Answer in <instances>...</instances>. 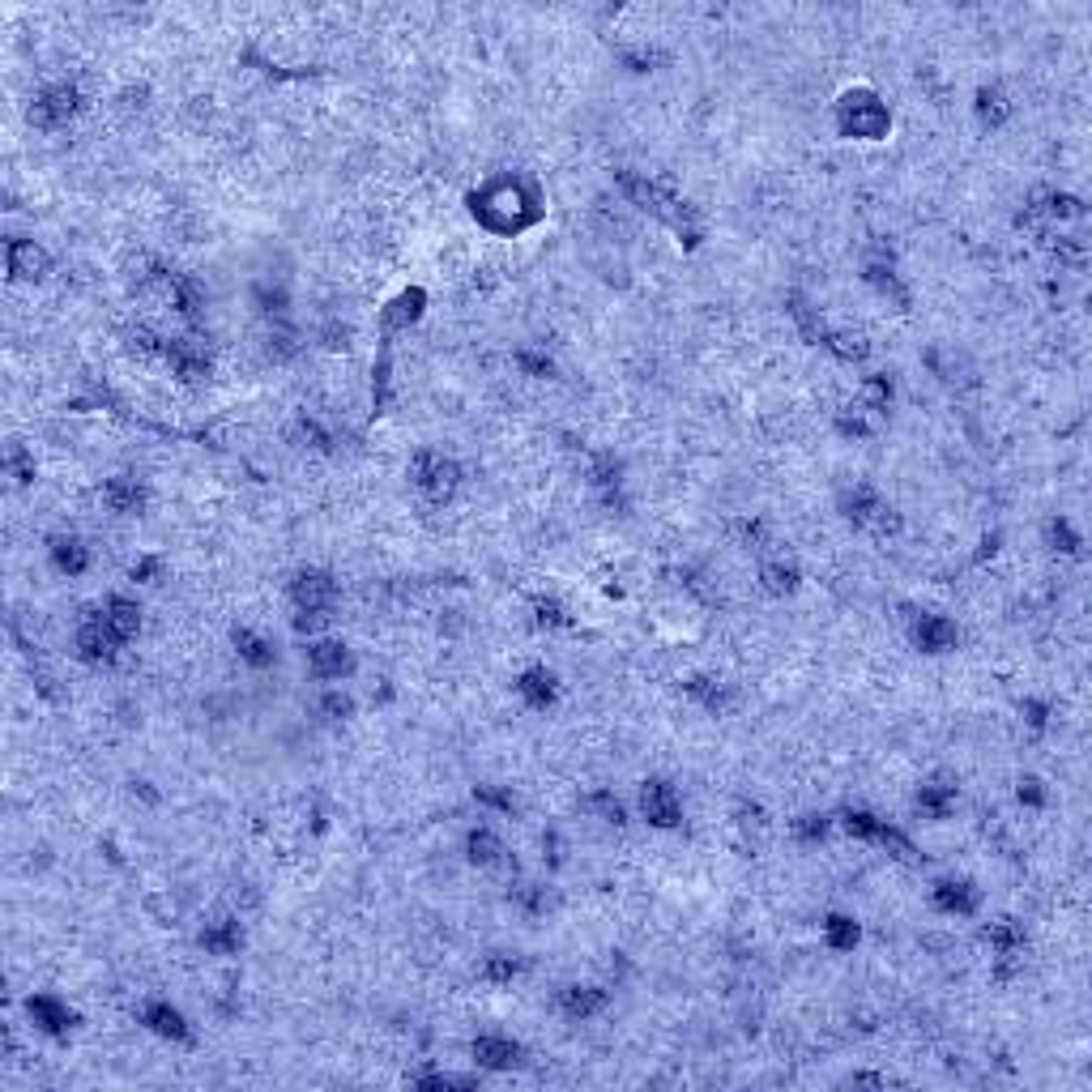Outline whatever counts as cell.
I'll list each match as a JSON object with an SVG mask.
<instances>
[{
	"label": "cell",
	"instance_id": "obj_1",
	"mask_svg": "<svg viewBox=\"0 0 1092 1092\" xmlns=\"http://www.w3.org/2000/svg\"><path fill=\"white\" fill-rule=\"evenodd\" d=\"M470 213L478 218V227L491 235H521L534 222H543V197L538 188L521 175H495L478 193H470Z\"/></svg>",
	"mask_w": 1092,
	"mask_h": 1092
},
{
	"label": "cell",
	"instance_id": "obj_2",
	"mask_svg": "<svg viewBox=\"0 0 1092 1092\" xmlns=\"http://www.w3.org/2000/svg\"><path fill=\"white\" fill-rule=\"evenodd\" d=\"M837 129L841 137H853V141H884L892 132V111L884 107V98L875 90H846L837 103Z\"/></svg>",
	"mask_w": 1092,
	"mask_h": 1092
},
{
	"label": "cell",
	"instance_id": "obj_3",
	"mask_svg": "<svg viewBox=\"0 0 1092 1092\" xmlns=\"http://www.w3.org/2000/svg\"><path fill=\"white\" fill-rule=\"evenodd\" d=\"M290 602H295V627L299 632H317V627L329 619L333 602H337V581L320 568H303L295 581H290Z\"/></svg>",
	"mask_w": 1092,
	"mask_h": 1092
},
{
	"label": "cell",
	"instance_id": "obj_4",
	"mask_svg": "<svg viewBox=\"0 0 1092 1092\" xmlns=\"http://www.w3.org/2000/svg\"><path fill=\"white\" fill-rule=\"evenodd\" d=\"M410 478H414V487H419L427 500H435V504L453 500V491L461 487L457 461L444 457V453H419L410 461Z\"/></svg>",
	"mask_w": 1092,
	"mask_h": 1092
},
{
	"label": "cell",
	"instance_id": "obj_5",
	"mask_svg": "<svg viewBox=\"0 0 1092 1092\" xmlns=\"http://www.w3.org/2000/svg\"><path fill=\"white\" fill-rule=\"evenodd\" d=\"M846 516L853 521V529H866V534H875V538H887V534L900 529L896 508H887L884 495L871 491V487H853L846 495Z\"/></svg>",
	"mask_w": 1092,
	"mask_h": 1092
},
{
	"label": "cell",
	"instance_id": "obj_6",
	"mask_svg": "<svg viewBox=\"0 0 1092 1092\" xmlns=\"http://www.w3.org/2000/svg\"><path fill=\"white\" fill-rule=\"evenodd\" d=\"M82 111V94L77 86H48L35 94L30 103V124H39L43 132H56V129H69V120Z\"/></svg>",
	"mask_w": 1092,
	"mask_h": 1092
},
{
	"label": "cell",
	"instance_id": "obj_7",
	"mask_svg": "<svg viewBox=\"0 0 1092 1092\" xmlns=\"http://www.w3.org/2000/svg\"><path fill=\"white\" fill-rule=\"evenodd\" d=\"M154 286H159V295H163L167 308H171L175 317H184V320H197L201 308H206V290H201L188 274H179V269L154 265Z\"/></svg>",
	"mask_w": 1092,
	"mask_h": 1092
},
{
	"label": "cell",
	"instance_id": "obj_8",
	"mask_svg": "<svg viewBox=\"0 0 1092 1092\" xmlns=\"http://www.w3.org/2000/svg\"><path fill=\"white\" fill-rule=\"evenodd\" d=\"M124 640L111 632V623L103 619V611L86 615L82 623H77V658L90 661V666H107V661H116Z\"/></svg>",
	"mask_w": 1092,
	"mask_h": 1092
},
{
	"label": "cell",
	"instance_id": "obj_9",
	"mask_svg": "<svg viewBox=\"0 0 1092 1092\" xmlns=\"http://www.w3.org/2000/svg\"><path fill=\"white\" fill-rule=\"evenodd\" d=\"M846 832H849V837H858V841H875V846L896 849V858H905V862L918 853L914 841H909L905 832H896L887 819L871 815V810H846Z\"/></svg>",
	"mask_w": 1092,
	"mask_h": 1092
},
{
	"label": "cell",
	"instance_id": "obj_10",
	"mask_svg": "<svg viewBox=\"0 0 1092 1092\" xmlns=\"http://www.w3.org/2000/svg\"><path fill=\"white\" fill-rule=\"evenodd\" d=\"M163 363L171 367V376L184 380V385H201V380L209 376V355H206V346L193 342V337H171V342L163 346Z\"/></svg>",
	"mask_w": 1092,
	"mask_h": 1092
},
{
	"label": "cell",
	"instance_id": "obj_11",
	"mask_svg": "<svg viewBox=\"0 0 1092 1092\" xmlns=\"http://www.w3.org/2000/svg\"><path fill=\"white\" fill-rule=\"evenodd\" d=\"M640 810H645V819L653 828H674L683 819V803H679V794H674L670 781H645V790H640Z\"/></svg>",
	"mask_w": 1092,
	"mask_h": 1092
},
{
	"label": "cell",
	"instance_id": "obj_12",
	"mask_svg": "<svg viewBox=\"0 0 1092 1092\" xmlns=\"http://www.w3.org/2000/svg\"><path fill=\"white\" fill-rule=\"evenodd\" d=\"M351 649L342 645V640H312L308 645V670L317 674L320 683H333L342 679V674H351Z\"/></svg>",
	"mask_w": 1092,
	"mask_h": 1092
},
{
	"label": "cell",
	"instance_id": "obj_13",
	"mask_svg": "<svg viewBox=\"0 0 1092 1092\" xmlns=\"http://www.w3.org/2000/svg\"><path fill=\"white\" fill-rule=\"evenodd\" d=\"M5 265L14 282H35V278L48 274V252L35 240H9L5 244Z\"/></svg>",
	"mask_w": 1092,
	"mask_h": 1092
},
{
	"label": "cell",
	"instance_id": "obj_14",
	"mask_svg": "<svg viewBox=\"0 0 1092 1092\" xmlns=\"http://www.w3.org/2000/svg\"><path fill=\"white\" fill-rule=\"evenodd\" d=\"M930 900L939 914H952V918H969L977 909V887L969 880H939L930 887Z\"/></svg>",
	"mask_w": 1092,
	"mask_h": 1092
},
{
	"label": "cell",
	"instance_id": "obj_15",
	"mask_svg": "<svg viewBox=\"0 0 1092 1092\" xmlns=\"http://www.w3.org/2000/svg\"><path fill=\"white\" fill-rule=\"evenodd\" d=\"M956 640H960V632H956V623L943 619V615H922L914 623V645L922 653H952Z\"/></svg>",
	"mask_w": 1092,
	"mask_h": 1092
},
{
	"label": "cell",
	"instance_id": "obj_16",
	"mask_svg": "<svg viewBox=\"0 0 1092 1092\" xmlns=\"http://www.w3.org/2000/svg\"><path fill=\"white\" fill-rule=\"evenodd\" d=\"M470 1054H474V1063L487 1067V1072H508V1067L521 1063V1045L508 1041V1037H474Z\"/></svg>",
	"mask_w": 1092,
	"mask_h": 1092
},
{
	"label": "cell",
	"instance_id": "obj_17",
	"mask_svg": "<svg viewBox=\"0 0 1092 1092\" xmlns=\"http://www.w3.org/2000/svg\"><path fill=\"white\" fill-rule=\"evenodd\" d=\"M516 692H521V700L529 708H550L559 700V679L546 666H529L521 679H516Z\"/></svg>",
	"mask_w": 1092,
	"mask_h": 1092
},
{
	"label": "cell",
	"instance_id": "obj_18",
	"mask_svg": "<svg viewBox=\"0 0 1092 1092\" xmlns=\"http://www.w3.org/2000/svg\"><path fill=\"white\" fill-rule=\"evenodd\" d=\"M141 1024L150 1033H159V1037H167V1041H188V1020L179 1016L171 1003H163V998H154V1003L141 1007Z\"/></svg>",
	"mask_w": 1092,
	"mask_h": 1092
},
{
	"label": "cell",
	"instance_id": "obj_19",
	"mask_svg": "<svg viewBox=\"0 0 1092 1092\" xmlns=\"http://www.w3.org/2000/svg\"><path fill=\"white\" fill-rule=\"evenodd\" d=\"M26 1011H30V1020L39 1024L43 1033H48V1037H64V1033L73 1029V1011L64 1007V1003H56L52 995H35L26 1003Z\"/></svg>",
	"mask_w": 1092,
	"mask_h": 1092
},
{
	"label": "cell",
	"instance_id": "obj_20",
	"mask_svg": "<svg viewBox=\"0 0 1092 1092\" xmlns=\"http://www.w3.org/2000/svg\"><path fill=\"white\" fill-rule=\"evenodd\" d=\"M602 1007H606V990H598V986H564L559 990V1011H564L568 1020H589V1016H598Z\"/></svg>",
	"mask_w": 1092,
	"mask_h": 1092
},
{
	"label": "cell",
	"instance_id": "obj_21",
	"mask_svg": "<svg viewBox=\"0 0 1092 1092\" xmlns=\"http://www.w3.org/2000/svg\"><path fill=\"white\" fill-rule=\"evenodd\" d=\"M103 504L111 512H120V516H132V512H141L145 508V487L137 478H129V474H120V478H107V487H103Z\"/></svg>",
	"mask_w": 1092,
	"mask_h": 1092
},
{
	"label": "cell",
	"instance_id": "obj_22",
	"mask_svg": "<svg viewBox=\"0 0 1092 1092\" xmlns=\"http://www.w3.org/2000/svg\"><path fill=\"white\" fill-rule=\"evenodd\" d=\"M982 939L990 943V948H995L998 960H1016V956L1024 952V930H1020V922H1016V918H998V922H990V926L982 930Z\"/></svg>",
	"mask_w": 1092,
	"mask_h": 1092
},
{
	"label": "cell",
	"instance_id": "obj_23",
	"mask_svg": "<svg viewBox=\"0 0 1092 1092\" xmlns=\"http://www.w3.org/2000/svg\"><path fill=\"white\" fill-rule=\"evenodd\" d=\"M103 619L111 623V632H116L120 640H132L137 636V627H141V606L132 602V598H107V606H103Z\"/></svg>",
	"mask_w": 1092,
	"mask_h": 1092
},
{
	"label": "cell",
	"instance_id": "obj_24",
	"mask_svg": "<svg viewBox=\"0 0 1092 1092\" xmlns=\"http://www.w3.org/2000/svg\"><path fill=\"white\" fill-rule=\"evenodd\" d=\"M815 346H824L828 355H837L841 363H862L866 358V342L858 333H841V329H819L815 333Z\"/></svg>",
	"mask_w": 1092,
	"mask_h": 1092
},
{
	"label": "cell",
	"instance_id": "obj_25",
	"mask_svg": "<svg viewBox=\"0 0 1092 1092\" xmlns=\"http://www.w3.org/2000/svg\"><path fill=\"white\" fill-rule=\"evenodd\" d=\"M231 640H235V649H240V658L247 661V666H256V670L274 666V645H269L265 636H256L252 627H235Z\"/></svg>",
	"mask_w": 1092,
	"mask_h": 1092
},
{
	"label": "cell",
	"instance_id": "obj_26",
	"mask_svg": "<svg viewBox=\"0 0 1092 1092\" xmlns=\"http://www.w3.org/2000/svg\"><path fill=\"white\" fill-rule=\"evenodd\" d=\"M52 564L60 572H69V577H82V572L90 568V550L77 543V538H52Z\"/></svg>",
	"mask_w": 1092,
	"mask_h": 1092
},
{
	"label": "cell",
	"instance_id": "obj_27",
	"mask_svg": "<svg viewBox=\"0 0 1092 1092\" xmlns=\"http://www.w3.org/2000/svg\"><path fill=\"white\" fill-rule=\"evenodd\" d=\"M1007 116H1011V103L1003 90H995V86L977 90V120H982V129H1003Z\"/></svg>",
	"mask_w": 1092,
	"mask_h": 1092
},
{
	"label": "cell",
	"instance_id": "obj_28",
	"mask_svg": "<svg viewBox=\"0 0 1092 1092\" xmlns=\"http://www.w3.org/2000/svg\"><path fill=\"white\" fill-rule=\"evenodd\" d=\"M918 810L926 819H948V810L956 807V785H939V781H930V785H922L918 790Z\"/></svg>",
	"mask_w": 1092,
	"mask_h": 1092
},
{
	"label": "cell",
	"instance_id": "obj_29",
	"mask_svg": "<svg viewBox=\"0 0 1092 1092\" xmlns=\"http://www.w3.org/2000/svg\"><path fill=\"white\" fill-rule=\"evenodd\" d=\"M240 943H244V930H240V922H231V918L201 934V948L213 952V956H235V952H240Z\"/></svg>",
	"mask_w": 1092,
	"mask_h": 1092
},
{
	"label": "cell",
	"instance_id": "obj_30",
	"mask_svg": "<svg viewBox=\"0 0 1092 1092\" xmlns=\"http://www.w3.org/2000/svg\"><path fill=\"white\" fill-rule=\"evenodd\" d=\"M466 858L474 862V866H495L504 858V846H500V837H495L491 828H474L466 837Z\"/></svg>",
	"mask_w": 1092,
	"mask_h": 1092
},
{
	"label": "cell",
	"instance_id": "obj_31",
	"mask_svg": "<svg viewBox=\"0 0 1092 1092\" xmlns=\"http://www.w3.org/2000/svg\"><path fill=\"white\" fill-rule=\"evenodd\" d=\"M423 303H427V295L419 286H410V290H401L397 299L389 303V312H385V324L389 329H401V324H410V320H419V312H423Z\"/></svg>",
	"mask_w": 1092,
	"mask_h": 1092
},
{
	"label": "cell",
	"instance_id": "obj_32",
	"mask_svg": "<svg viewBox=\"0 0 1092 1092\" xmlns=\"http://www.w3.org/2000/svg\"><path fill=\"white\" fill-rule=\"evenodd\" d=\"M688 696L700 708H708V713H726L730 708V688L717 679H688Z\"/></svg>",
	"mask_w": 1092,
	"mask_h": 1092
},
{
	"label": "cell",
	"instance_id": "obj_33",
	"mask_svg": "<svg viewBox=\"0 0 1092 1092\" xmlns=\"http://www.w3.org/2000/svg\"><path fill=\"white\" fill-rule=\"evenodd\" d=\"M760 581H764V589H769V593L785 598V593L798 589V568H794V564H781V559H769V564L760 568Z\"/></svg>",
	"mask_w": 1092,
	"mask_h": 1092
},
{
	"label": "cell",
	"instance_id": "obj_34",
	"mask_svg": "<svg viewBox=\"0 0 1092 1092\" xmlns=\"http://www.w3.org/2000/svg\"><path fill=\"white\" fill-rule=\"evenodd\" d=\"M589 474H593V487H598L606 500H615L619 487H623V466H619L615 457H606V453L593 457V470H589Z\"/></svg>",
	"mask_w": 1092,
	"mask_h": 1092
},
{
	"label": "cell",
	"instance_id": "obj_35",
	"mask_svg": "<svg viewBox=\"0 0 1092 1092\" xmlns=\"http://www.w3.org/2000/svg\"><path fill=\"white\" fill-rule=\"evenodd\" d=\"M290 435H295V440H299L303 448H312V453H333V435L324 432V427H320L317 419H308V414H303V419H295V427H290Z\"/></svg>",
	"mask_w": 1092,
	"mask_h": 1092
},
{
	"label": "cell",
	"instance_id": "obj_36",
	"mask_svg": "<svg viewBox=\"0 0 1092 1092\" xmlns=\"http://www.w3.org/2000/svg\"><path fill=\"white\" fill-rule=\"evenodd\" d=\"M824 939H828L837 952H849L853 943L862 939V930H858V922H853V918H846V914H832V918L824 922Z\"/></svg>",
	"mask_w": 1092,
	"mask_h": 1092
},
{
	"label": "cell",
	"instance_id": "obj_37",
	"mask_svg": "<svg viewBox=\"0 0 1092 1092\" xmlns=\"http://www.w3.org/2000/svg\"><path fill=\"white\" fill-rule=\"evenodd\" d=\"M866 282H871L875 290H884V295H892V299L900 303V308L909 303V295H905V286H900V278H896V269H892V265H880V261H875V265H866Z\"/></svg>",
	"mask_w": 1092,
	"mask_h": 1092
},
{
	"label": "cell",
	"instance_id": "obj_38",
	"mask_svg": "<svg viewBox=\"0 0 1092 1092\" xmlns=\"http://www.w3.org/2000/svg\"><path fill=\"white\" fill-rule=\"evenodd\" d=\"M512 358H516V367H521L525 376H534V380H550V376H555V358L543 355V351H516Z\"/></svg>",
	"mask_w": 1092,
	"mask_h": 1092
},
{
	"label": "cell",
	"instance_id": "obj_39",
	"mask_svg": "<svg viewBox=\"0 0 1092 1092\" xmlns=\"http://www.w3.org/2000/svg\"><path fill=\"white\" fill-rule=\"evenodd\" d=\"M516 973H521V964H516L512 956H504V952L491 956V960L482 964V982H491V986H508Z\"/></svg>",
	"mask_w": 1092,
	"mask_h": 1092
},
{
	"label": "cell",
	"instance_id": "obj_40",
	"mask_svg": "<svg viewBox=\"0 0 1092 1092\" xmlns=\"http://www.w3.org/2000/svg\"><path fill=\"white\" fill-rule=\"evenodd\" d=\"M887 401H892V380H887V376H871V380H866V385H862V405H866V410L880 414V410H887Z\"/></svg>",
	"mask_w": 1092,
	"mask_h": 1092
},
{
	"label": "cell",
	"instance_id": "obj_41",
	"mask_svg": "<svg viewBox=\"0 0 1092 1092\" xmlns=\"http://www.w3.org/2000/svg\"><path fill=\"white\" fill-rule=\"evenodd\" d=\"M584 807L593 810V815L602 819V824H623V803H619L615 794H593V798H584Z\"/></svg>",
	"mask_w": 1092,
	"mask_h": 1092
},
{
	"label": "cell",
	"instance_id": "obj_42",
	"mask_svg": "<svg viewBox=\"0 0 1092 1092\" xmlns=\"http://www.w3.org/2000/svg\"><path fill=\"white\" fill-rule=\"evenodd\" d=\"M256 303H261L265 317H282V312H286V290L282 286H269V282H256Z\"/></svg>",
	"mask_w": 1092,
	"mask_h": 1092
},
{
	"label": "cell",
	"instance_id": "obj_43",
	"mask_svg": "<svg viewBox=\"0 0 1092 1092\" xmlns=\"http://www.w3.org/2000/svg\"><path fill=\"white\" fill-rule=\"evenodd\" d=\"M534 615H538V623H543V627H568L564 606L550 602V598H538V602H534Z\"/></svg>",
	"mask_w": 1092,
	"mask_h": 1092
},
{
	"label": "cell",
	"instance_id": "obj_44",
	"mask_svg": "<svg viewBox=\"0 0 1092 1092\" xmlns=\"http://www.w3.org/2000/svg\"><path fill=\"white\" fill-rule=\"evenodd\" d=\"M734 534L742 546H760L764 543V521H756V516H742V521H734Z\"/></svg>",
	"mask_w": 1092,
	"mask_h": 1092
},
{
	"label": "cell",
	"instance_id": "obj_45",
	"mask_svg": "<svg viewBox=\"0 0 1092 1092\" xmlns=\"http://www.w3.org/2000/svg\"><path fill=\"white\" fill-rule=\"evenodd\" d=\"M794 832H798L803 841H819V837L828 832V819H824V815H798V819H794Z\"/></svg>",
	"mask_w": 1092,
	"mask_h": 1092
},
{
	"label": "cell",
	"instance_id": "obj_46",
	"mask_svg": "<svg viewBox=\"0 0 1092 1092\" xmlns=\"http://www.w3.org/2000/svg\"><path fill=\"white\" fill-rule=\"evenodd\" d=\"M1050 538L1058 543V550H1067V555H1079V534L1067 521H1054L1050 525Z\"/></svg>",
	"mask_w": 1092,
	"mask_h": 1092
},
{
	"label": "cell",
	"instance_id": "obj_47",
	"mask_svg": "<svg viewBox=\"0 0 1092 1092\" xmlns=\"http://www.w3.org/2000/svg\"><path fill=\"white\" fill-rule=\"evenodd\" d=\"M516 905H521V909H529V914H543V909H546V896H543V887H534V884H521V887H516Z\"/></svg>",
	"mask_w": 1092,
	"mask_h": 1092
},
{
	"label": "cell",
	"instance_id": "obj_48",
	"mask_svg": "<svg viewBox=\"0 0 1092 1092\" xmlns=\"http://www.w3.org/2000/svg\"><path fill=\"white\" fill-rule=\"evenodd\" d=\"M351 696H342V692H329V696H320V713L324 717H351Z\"/></svg>",
	"mask_w": 1092,
	"mask_h": 1092
},
{
	"label": "cell",
	"instance_id": "obj_49",
	"mask_svg": "<svg viewBox=\"0 0 1092 1092\" xmlns=\"http://www.w3.org/2000/svg\"><path fill=\"white\" fill-rule=\"evenodd\" d=\"M623 64H627V69H636V73H645V69H653V64H658V52H653V48L623 52Z\"/></svg>",
	"mask_w": 1092,
	"mask_h": 1092
},
{
	"label": "cell",
	"instance_id": "obj_50",
	"mask_svg": "<svg viewBox=\"0 0 1092 1092\" xmlns=\"http://www.w3.org/2000/svg\"><path fill=\"white\" fill-rule=\"evenodd\" d=\"M474 798H478V803H487V807H495V810H512V798L500 794V790H491V785H478Z\"/></svg>",
	"mask_w": 1092,
	"mask_h": 1092
},
{
	"label": "cell",
	"instance_id": "obj_51",
	"mask_svg": "<svg viewBox=\"0 0 1092 1092\" xmlns=\"http://www.w3.org/2000/svg\"><path fill=\"white\" fill-rule=\"evenodd\" d=\"M1041 798H1045V794H1041V781H1033V776H1029V781H1020V803L1041 807Z\"/></svg>",
	"mask_w": 1092,
	"mask_h": 1092
},
{
	"label": "cell",
	"instance_id": "obj_52",
	"mask_svg": "<svg viewBox=\"0 0 1092 1092\" xmlns=\"http://www.w3.org/2000/svg\"><path fill=\"white\" fill-rule=\"evenodd\" d=\"M9 466H14L18 482H30V478H35V466L26 461V453H14V457H9Z\"/></svg>",
	"mask_w": 1092,
	"mask_h": 1092
},
{
	"label": "cell",
	"instance_id": "obj_53",
	"mask_svg": "<svg viewBox=\"0 0 1092 1092\" xmlns=\"http://www.w3.org/2000/svg\"><path fill=\"white\" fill-rule=\"evenodd\" d=\"M159 559H137V564H132V581H150V577H159Z\"/></svg>",
	"mask_w": 1092,
	"mask_h": 1092
},
{
	"label": "cell",
	"instance_id": "obj_54",
	"mask_svg": "<svg viewBox=\"0 0 1092 1092\" xmlns=\"http://www.w3.org/2000/svg\"><path fill=\"white\" fill-rule=\"evenodd\" d=\"M1024 713H1029V726H1033V730H1045V704L1029 700V704H1024Z\"/></svg>",
	"mask_w": 1092,
	"mask_h": 1092
}]
</instances>
